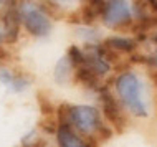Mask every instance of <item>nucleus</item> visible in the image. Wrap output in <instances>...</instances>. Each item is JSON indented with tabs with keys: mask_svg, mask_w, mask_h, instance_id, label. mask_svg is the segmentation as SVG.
<instances>
[{
	"mask_svg": "<svg viewBox=\"0 0 157 147\" xmlns=\"http://www.w3.org/2000/svg\"><path fill=\"white\" fill-rule=\"evenodd\" d=\"M116 89L121 101L124 103L127 111L134 116H146L147 114V104L144 98V89L141 79L134 73H124L117 78Z\"/></svg>",
	"mask_w": 157,
	"mask_h": 147,
	"instance_id": "f257e3e1",
	"label": "nucleus"
},
{
	"mask_svg": "<svg viewBox=\"0 0 157 147\" xmlns=\"http://www.w3.org/2000/svg\"><path fill=\"white\" fill-rule=\"evenodd\" d=\"M63 124L71 129H78L84 134H94L103 131V121L94 107L88 106H71L65 111Z\"/></svg>",
	"mask_w": 157,
	"mask_h": 147,
	"instance_id": "f03ea898",
	"label": "nucleus"
},
{
	"mask_svg": "<svg viewBox=\"0 0 157 147\" xmlns=\"http://www.w3.org/2000/svg\"><path fill=\"white\" fill-rule=\"evenodd\" d=\"M101 18L111 27H119L131 20V10L124 2H106L103 3Z\"/></svg>",
	"mask_w": 157,
	"mask_h": 147,
	"instance_id": "7ed1b4c3",
	"label": "nucleus"
},
{
	"mask_svg": "<svg viewBox=\"0 0 157 147\" xmlns=\"http://www.w3.org/2000/svg\"><path fill=\"white\" fill-rule=\"evenodd\" d=\"M22 18H23L25 27L28 28V32L33 33V35H38V36L46 35L50 32V27H52L48 17L45 13H41L38 8H25Z\"/></svg>",
	"mask_w": 157,
	"mask_h": 147,
	"instance_id": "20e7f679",
	"label": "nucleus"
},
{
	"mask_svg": "<svg viewBox=\"0 0 157 147\" xmlns=\"http://www.w3.org/2000/svg\"><path fill=\"white\" fill-rule=\"evenodd\" d=\"M58 142L60 147H94L91 141L83 139L79 134H76L75 129L66 124H61L58 129Z\"/></svg>",
	"mask_w": 157,
	"mask_h": 147,
	"instance_id": "39448f33",
	"label": "nucleus"
},
{
	"mask_svg": "<svg viewBox=\"0 0 157 147\" xmlns=\"http://www.w3.org/2000/svg\"><path fill=\"white\" fill-rule=\"evenodd\" d=\"M101 101H103V109H104L106 117L116 126L124 124V117H122L121 111H119V106H117V103L113 99V96L109 94L108 91H103V98H101Z\"/></svg>",
	"mask_w": 157,
	"mask_h": 147,
	"instance_id": "423d86ee",
	"label": "nucleus"
},
{
	"mask_svg": "<svg viewBox=\"0 0 157 147\" xmlns=\"http://www.w3.org/2000/svg\"><path fill=\"white\" fill-rule=\"evenodd\" d=\"M111 43H113L114 48H122V50H131V48H132V43H131V41H127V40L116 38V40H113Z\"/></svg>",
	"mask_w": 157,
	"mask_h": 147,
	"instance_id": "0eeeda50",
	"label": "nucleus"
}]
</instances>
